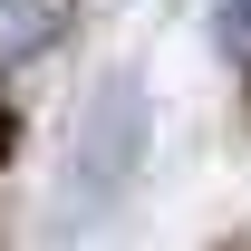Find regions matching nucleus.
Wrapping results in <instances>:
<instances>
[{
	"instance_id": "f257e3e1",
	"label": "nucleus",
	"mask_w": 251,
	"mask_h": 251,
	"mask_svg": "<svg viewBox=\"0 0 251 251\" xmlns=\"http://www.w3.org/2000/svg\"><path fill=\"white\" fill-rule=\"evenodd\" d=\"M49 39H58V0H0V68H20Z\"/></svg>"
},
{
	"instance_id": "f03ea898",
	"label": "nucleus",
	"mask_w": 251,
	"mask_h": 251,
	"mask_svg": "<svg viewBox=\"0 0 251 251\" xmlns=\"http://www.w3.org/2000/svg\"><path fill=\"white\" fill-rule=\"evenodd\" d=\"M222 29H232V39L251 49V0H222Z\"/></svg>"
}]
</instances>
